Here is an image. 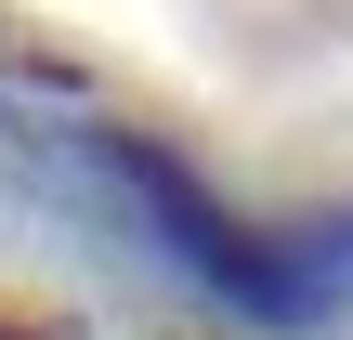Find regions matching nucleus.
Returning a JSON list of instances; mask_svg holds the SVG:
<instances>
[{"label":"nucleus","instance_id":"f03ea898","mask_svg":"<svg viewBox=\"0 0 353 340\" xmlns=\"http://www.w3.org/2000/svg\"><path fill=\"white\" fill-rule=\"evenodd\" d=\"M0 340H79V314H39V301H0Z\"/></svg>","mask_w":353,"mask_h":340},{"label":"nucleus","instance_id":"f257e3e1","mask_svg":"<svg viewBox=\"0 0 353 340\" xmlns=\"http://www.w3.org/2000/svg\"><path fill=\"white\" fill-rule=\"evenodd\" d=\"M0 131H13V105H0ZM13 144L52 170V197H79L118 249L183 275L223 328L314 340L353 314V197L341 210H236L183 144H157L131 118H26Z\"/></svg>","mask_w":353,"mask_h":340}]
</instances>
